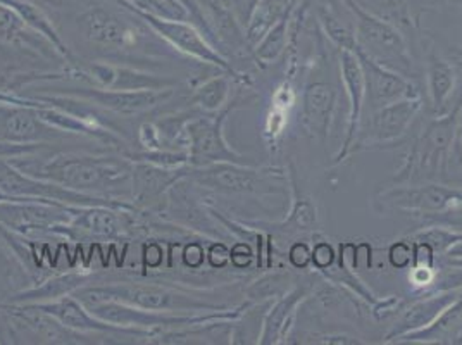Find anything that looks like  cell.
I'll return each mask as SVG.
<instances>
[{
    "label": "cell",
    "mask_w": 462,
    "mask_h": 345,
    "mask_svg": "<svg viewBox=\"0 0 462 345\" xmlns=\"http://www.w3.org/2000/svg\"><path fill=\"white\" fill-rule=\"evenodd\" d=\"M35 306L42 309L43 312L54 316L60 323L79 333H87V335H132L138 339H149V335L140 333V331H132V330H125L119 326L111 325L107 322L98 320L94 316L87 307L83 306L77 297L71 295H64L56 301H47V303H37Z\"/></svg>",
    "instance_id": "cell-15"
},
{
    "label": "cell",
    "mask_w": 462,
    "mask_h": 345,
    "mask_svg": "<svg viewBox=\"0 0 462 345\" xmlns=\"http://www.w3.org/2000/svg\"><path fill=\"white\" fill-rule=\"evenodd\" d=\"M0 193L9 197H23V199H45L52 202H60L68 206H107L119 211H130L132 204L123 202L121 199L107 197V195H92V193L77 192L58 183L32 176L30 172H23L13 161L0 157Z\"/></svg>",
    "instance_id": "cell-6"
},
{
    "label": "cell",
    "mask_w": 462,
    "mask_h": 345,
    "mask_svg": "<svg viewBox=\"0 0 462 345\" xmlns=\"http://www.w3.org/2000/svg\"><path fill=\"white\" fill-rule=\"evenodd\" d=\"M117 211L119 210H113L107 206H87V208L77 206L73 212V219L66 227L77 228L96 237L117 238L123 228Z\"/></svg>",
    "instance_id": "cell-27"
},
{
    "label": "cell",
    "mask_w": 462,
    "mask_h": 345,
    "mask_svg": "<svg viewBox=\"0 0 462 345\" xmlns=\"http://www.w3.org/2000/svg\"><path fill=\"white\" fill-rule=\"evenodd\" d=\"M168 2H173V4H183L181 0H168Z\"/></svg>",
    "instance_id": "cell-45"
},
{
    "label": "cell",
    "mask_w": 462,
    "mask_h": 345,
    "mask_svg": "<svg viewBox=\"0 0 462 345\" xmlns=\"http://www.w3.org/2000/svg\"><path fill=\"white\" fill-rule=\"evenodd\" d=\"M369 13L393 23L402 32L414 30L409 0H357Z\"/></svg>",
    "instance_id": "cell-33"
},
{
    "label": "cell",
    "mask_w": 462,
    "mask_h": 345,
    "mask_svg": "<svg viewBox=\"0 0 462 345\" xmlns=\"http://www.w3.org/2000/svg\"><path fill=\"white\" fill-rule=\"evenodd\" d=\"M340 77L346 89L348 100V116H346V135L340 153L337 154L333 164L338 166L350 154L354 153L357 135L363 123V111L366 104V81L363 68L354 51H340Z\"/></svg>",
    "instance_id": "cell-13"
},
{
    "label": "cell",
    "mask_w": 462,
    "mask_h": 345,
    "mask_svg": "<svg viewBox=\"0 0 462 345\" xmlns=\"http://www.w3.org/2000/svg\"><path fill=\"white\" fill-rule=\"evenodd\" d=\"M5 261V254H4V250L0 247V263H4Z\"/></svg>",
    "instance_id": "cell-44"
},
{
    "label": "cell",
    "mask_w": 462,
    "mask_h": 345,
    "mask_svg": "<svg viewBox=\"0 0 462 345\" xmlns=\"http://www.w3.org/2000/svg\"><path fill=\"white\" fill-rule=\"evenodd\" d=\"M259 2L261 0H230L231 11H233L236 21L240 23V26L244 28V32L251 21L255 7L259 5Z\"/></svg>",
    "instance_id": "cell-39"
},
{
    "label": "cell",
    "mask_w": 462,
    "mask_h": 345,
    "mask_svg": "<svg viewBox=\"0 0 462 345\" xmlns=\"http://www.w3.org/2000/svg\"><path fill=\"white\" fill-rule=\"evenodd\" d=\"M0 40L18 49L35 51L40 56H47L54 49L42 35L30 30L4 2H0Z\"/></svg>",
    "instance_id": "cell-28"
},
{
    "label": "cell",
    "mask_w": 462,
    "mask_h": 345,
    "mask_svg": "<svg viewBox=\"0 0 462 345\" xmlns=\"http://www.w3.org/2000/svg\"><path fill=\"white\" fill-rule=\"evenodd\" d=\"M231 263L235 268H247L251 266L252 259H254V252H252L251 246L247 242H238L233 246L230 250Z\"/></svg>",
    "instance_id": "cell-40"
},
{
    "label": "cell",
    "mask_w": 462,
    "mask_h": 345,
    "mask_svg": "<svg viewBox=\"0 0 462 345\" xmlns=\"http://www.w3.org/2000/svg\"><path fill=\"white\" fill-rule=\"evenodd\" d=\"M209 261H211L214 268H223L226 266L231 261L230 250L223 244V242H217L211 247L209 252Z\"/></svg>",
    "instance_id": "cell-41"
},
{
    "label": "cell",
    "mask_w": 462,
    "mask_h": 345,
    "mask_svg": "<svg viewBox=\"0 0 462 345\" xmlns=\"http://www.w3.org/2000/svg\"><path fill=\"white\" fill-rule=\"evenodd\" d=\"M306 297H308V288L293 287L282 297L274 299L270 309L264 312L257 344H285L295 322L297 309L304 303Z\"/></svg>",
    "instance_id": "cell-18"
},
{
    "label": "cell",
    "mask_w": 462,
    "mask_h": 345,
    "mask_svg": "<svg viewBox=\"0 0 462 345\" xmlns=\"http://www.w3.org/2000/svg\"><path fill=\"white\" fill-rule=\"evenodd\" d=\"M459 144H461V151H462V109H461V125H459Z\"/></svg>",
    "instance_id": "cell-43"
},
{
    "label": "cell",
    "mask_w": 462,
    "mask_h": 345,
    "mask_svg": "<svg viewBox=\"0 0 462 345\" xmlns=\"http://www.w3.org/2000/svg\"><path fill=\"white\" fill-rule=\"evenodd\" d=\"M423 109V97L402 98L393 104L371 111L369 123L365 130H359L354 151H366L373 147H385L402 144L414 119Z\"/></svg>",
    "instance_id": "cell-9"
},
{
    "label": "cell",
    "mask_w": 462,
    "mask_h": 345,
    "mask_svg": "<svg viewBox=\"0 0 462 345\" xmlns=\"http://www.w3.org/2000/svg\"><path fill=\"white\" fill-rule=\"evenodd\" d=\"M73 295L83 306H90L106 299H115L119 303L142 307L147 311L176 314H202L231 309L223 303H214L212 297H206L202 290L152 282H115L100 285L88 284L78 288Z\"/></svg>",
    "instance_id": "cell-1"
},
{
    "label": "cell",
    "mask_w": 462,
    "mask_h": 345,
    "mask_svg": "<svg viewBox=\"0 0 462 345\" xmlns=\"http://www.w3.org/2000/svg\"><path fill=\"white\" fill-rule=\"evenodd\" d=\"M354 23L356 49L367 58L383 64L405 78H416L414 59L411 56L404 32L393 23L365 9L357 0H342Z\"/></svg>",
    "instance_id": "cell-4"
},
{
    "label": "cell",
    "mask_w": 462,
    "mask_h": 345,
    "mask_svg": "<svg viewBox=\"0 0 462 345\" xmlns=\"http://www.w3.org/2000/svg\"><path fill=\"white\" fill-rule=\"evenodd\" d=\"M388 263L392 268H412V242L397 240L388 247Z\"/></svg>",
    "instance_id": "cell-36"
},
{
    "label": "cell",
    "mask_w": 462,
    "mask_h": 345,
    "mask_svg": "<svg viewBox=\"0 0 462 345\" xmlns=\"http://www.w3.org/2000/svg\"><path fill=\"white\" fill-rule=\"evenodd\" d=\"M233 107H225L217 113L192 116L185 132L189 138V166H208L212 163H244V155L228 145L225 138V121Z\"/></svg>",
    "instance_id": "cell-8"
},
{
    "label": "cell",
    "mask_w": 462,
    "mask_h": 345,
    "mask_svg": "<svg viewBox=\"0 0 462 345\" xmlns=\"http://www.w3.org/2000/svg\"><path fill=\"white\" fill-rule=\"evenodd\" d=\"M290 185H291L290 189L293 192V200H291L289 218H285L280 223H252V227H259L263 230L287 233V235L316 230V227H318V208H316L314 200L308 195L299 193L293 172H290Z\"/></svg>",
    "instance_id": "cell-24"
},
{
    "label": "cell",
    "mask_w": 462,
    "mask_h": 345,
    "mask_svg": "<svg viewBox=\"0 0 462 345\" xmlns=\"http://www.w3.org/2000/svg\"><path fill=\"white\" fill-rule=\"evenodd\" d=\"M43 144H13L0 140V157L2 159H18L20 155L37 153Z\"/></svg>",
    "instance_id": "cell-38"
},
{
    "label": "cell",
    "mask_w": 462,
    "mask_h": 345,
    "mask_svg": "<svg viewBox=\"0 0 462 345\" xmlns=\"http://www.w3.org/2000/svg\"><path fill=\"white\" fill-rule=\"evenodd\" d=\"M335 106L337 90L328 81H312L302 92V123L321 144H327Z\"/></svg>",
    "instance_id": "cell-19"
},
{
    "label": "cell",
    "mask_w": 462,
    "mask_h": 345,
    "mask_svg": "<svg viewBox=\"0 0 462 345\" xmlns=\"http://www.w3.org/2000/svg\"><path fill=\"white\" fill-rule=\"evenodd\" d=\"M90 78L98 83L100 89L111 90H161L176 85L171 78L155 77L132 68H119L111 64L92 66Z\"/></svg>",
    "instance_id": "cell-20"
},
{
    "label": "cell",
    "mask_w": 462,
    "mask_h": 345,
    "mask_svg": "<svg viewBox=\"0 0 462 345\" xmlns=\"http://www.w3.org/2000/svg\"><path fill=\"white\" fill-rule=\"evenodd\" d=\"M90 275L87 273H68L56 276L45 284H40L39 287L23 290L20 294L13 295L7 304H37V303H47V301H56L64 295L75 294L78 288L83 285H88Z\"/></svg>",
    "instance_id": "cell-26"
},
{
    "label": "cell",
    "mask_w": 462,
    "mask_h": 345,
    "mask_svg": "<svg viewBox=\"0 0 462 345\" xmlns=\"http://www.w3.org/2000/svg\"><path fill=\"white\" fill-rule=\"evenodd\" d=\"M462 102L447 115L435 117L423 130L421 136L412 144L405 164L395 176V183H420L433 182L447 172L454 144L459 138Z\"/></svg>",
    "instance_id": "cell-3"
},
{
    "label": "cell",
    "mask_w": 462,
    "mask_h": 345,
    "mask_svg": "<svg viewBox=\"0 0 462 345\" xmlns=\"http://www.w3.org/2000/svg\"><path fill=\"white\" fill-rule=\"evenodd\" d=\"M299 2V0H297ZM295 7V5H293ZM293 7L290 9L289 13L278 21L270 32L257 42V45L252 49L255 59L261 61L263 64H271L276 59L280 58L287 49H289V28L291 23V13Z\"/></svg>",
    "instance_id": "cell-32"
},
{
    "label": "cell",
    "mask_w": 462,
    "mask_h": 345,
    "mask_svg": "<svg viewBox=\"0 0 462 345\" xmlns=\"http://www.w3.org/2000/svg\"><path fill=\"white\" fill-rule=\"evenodd\" d=\"M337 261V252L335 247L328 240H318L312 247V266L319 273H325L329 268L335 266Z\"/></svg>",
    "instance_id": "cell-35"
},
{
    "label": "cell",
    "mask_w": 462,
    "mask_h": 345,
    "mask_svg": "<svg viewBox=\"0 0 462 345\" xmlns=\"http://www.w3.org/2000/svg\"><path fill=\"white\" fill-rule=\"evenodd\" d=\"M116 4L121 5L123 9H126L128 13H132L136 18L145 21L152 32H155L161 39L166 40L171 47L180 51L181 54L197 59L204 64L214 66L217 70H223L235 79H242L240 78L242 75H238L233 70L228 59L225 58L221 52H217L211 43L204 39V35L190 23H187L185 20H174V18H162V16L140 11V9H135V7L126 5V4H121V2H116Z\"/></svg>",
    "instance_id": "cell-7"
},
{
    "label": "cell",
    "mask_w": 462,
    "mask_h": 345,
    "mask_svg": "<svg viewBox=\"0 0 462 345\" xmlns=\"http://www.w3.org/2000/svg\"><path fill=\"white\" fill-rule=\"evenodd\" d=\"M456 70L454 66L435 52L428 54L426 62V87L435 115H447L452 109V97L456 92Z\"/></svg>",
    "instance_id": "cell-22"
},
{
    "label": "cell",
    "mask_w": 462,
    "mask_h": 345,
    "mask_svg": "<svg viewBox=\"0 0 462 345\" xmlns=\"http://www.w3.org/2000/svg\"><path fill=\"white\" fill-rule=\"evenodd\" d=\"M68 96L116 115L136 116L162 106L174 96V87L161 90H111V89H68Z\"/></svg>",
    "instance_id": "cell-11"
},
{
    "label": "cell",
    "mask_w": 462,
    "mask_h": 345,
    "mask_svg": "<svg viewBox=\"0 0 462 345\" xmlns=\"http://www.w3.org/2000/svg\"><path fill=\"white\" fill-rule=\"evenodd\" d=\"M354 52L363 68V75L366 81V102L371 111H376L402 98L421 97L420 89L414 85L411 78H405L393 70H388L383 64L367 58L359 49H354Z\"/></svg>",
    "instance_id": "cell-12"
},
{
    "label": "cell",
    "mask_w": 462,
    "mask_h": 345,
    "mask_svg": "<svg viewBox=\"0 0 462 345\" xmlns=\"http://www.w3.org/2000/svg\"><path fill=\"white\" fill-rule=\"evenodd\" d=\"M289 263L295 269H308L312 263V249L308 242H293L289 249Z\"/></svg>",
    "instance_id": "cell-37"
},
{
    "label": "cell",
    "mask_w": 462,
    "mask_h": 345,
    "mask_svg": "<svg viewBox=\"0 0 462 345\" xmlns=\"http://www.w3.org/2000/svg\"><path fill=\"white\" fill-rule=\"evenodd\" d=\"M77 192L100 195L132 183L134 161L115 155L58 154L35 170H23ZM109 197V195H107Z\"/></svg>",
    "instance_id": "cell-2"
},
{
    "label": "cell",
    "mask_w": 462,
    "mask_h": 345,
    "mask_svg": "<svg viewBox=\"0 0 462 345\" xmlns=\"http://www.w3.org/2000/svg\"><path fill=\"white\" fill-rule=\"evenodd\" d=\"M187 168H159L149 163H138L134 161V172H132V191L134 199L138 202H147L161 197L168 192L176 182L185 178Z\"/></svg>",
    "instance_id": "cell-21"
},
{
    "label": "cell",
    "mask_w": 462,
    "mask_h": 345,
    "mask_svg": "<svg viewBox=\"0 0 462 345\" xmlns=\"http://www.w3.org/2000/svg\"><path fill=\"white\" fill-rule=\"evenodd\" d=\"M316 339H318V340H312V342H316V344H363V340H357V339L348 337V335H318Z\"/></svg>",
    "instance_id": "cell-42"
},
{
    "label": "cell",
    "mask_w": 462,
    "mask_h": 345,
    "mask_svg": "<svg viewBox=\"0 0 462 345\" xmlns=\"http://www.w3.org/2000/svg\"><path fill=\"white\" fill-rule=\"evenodd\" d=\"M462 287L440 288L437 294L423 297L411 306L401 309L397 312V320L392 328L386 331L385 344H395L405 335L420 331L426 326L431 325L447 307L452 306L461 297Z\"/></svg>",
    "instance_id": "cell-14"
},
{
    "label": "cell",
    "mask_w": 462,
    "mask_h": 345,
    "mask_svg": "<svg viewBox=\"0 0 462 345\" xmlns=\"http://www.w3.org/2000/svg\"><path fill=\"white\" fill-rule=\"evenodd\" d=\"M0 2L11 7L30 30H33L35 33H39L47 40L60 58L66 59L69 64H75V56L71 54L69 47L64 43V40L60 39L52 21L49 20V16L40 9L39 5L28 0H0Z\"/></svg>",
    "instance_id": "cell-25"
},
{
    "label": "cell",
    "mask_w": 462,
    "mask_h": 345,
    "mask_svg": "<svg viewBox=\"0 0 462 345\" xmlns=\"http://www.w3.org/2000/svg\"><path fill=\"white\" fill-rule=\"evenodd\" d=\"M318 20L321 23L328 39L331 40L340 51H354L356 49L354 23L352 20H342L340 13L335 9L333 2H323L318 5Z\"/></svg>",
    "instance_id": "cell-31"
},
{
    "label": "cell",
    "mask_w": 462,
    "mask_h": 345,
    "mask_svg": "<svg viewBox=\"0 0 462 345\" xmlns=\"http://www.w3.org/2000/svg\"><path fill=\"white\" fill-rule=\"evenodd\" d=\"M380 199L393 210L424 216L462 208V189L435 182L402 183L386 189Z\"/></svg>",
    "instance_id": "cell-10"
},
{
    "label": "cell",
    "mask_w": 462,
    "mask_h": 345,
    "mask_svg": "<svg viewBox=\"0 0 462 345\" xmlns=\"http://www.w3.org/2000/svg\"><path fill=\"white\" fill-rule=\"evenodd\" d=\"M295 4H297V0H261L259 2V5L255 7L251 21L245 28V39H247L251 51L257 45V42L263 39Z\"/></svg>",
    "instance_id": "cell-29"
},
{
    "label": "cell",
    "mask_w": 462,
    "mask_h": 345,
    "mask_svg": "<svg viewBox=\"0 0 462 345\" xmlns=\"http://www.w3.org/2000/svg\"><path fill=\"white\" fill-rule=\"evenodd\" d=\"M231 75L228 73H217L214 77L208 78L200 85L193 89L190 104L199 107L202 113H217L226 107L230 98Z\"/></svg>",
    "instance_id": "cell-30"
},
{
    "label": "cell",
    "mask_w": 462,
    "mask_h": 345,
    "mask_svg": "<svg viewBox=\"0 0 462 345\" xmlns=\"http://www.w3.org/2000/svg\"><path fill=\"white\" fill-rule=\"evenodd\" d=\"M60 135V130L40 119L32 107L0 104V140L13 144H43Z\"/></svg>",
    "instance_id": "cell-17"
},
{
    "label": "cell",
    "mask_w": 462,
    "mask_h": 345,
    "mask_svg": "<svg viewBox=\"0 0 462 345\" xmlns=\"http://www.w3.org/2000/svg\"><path fill=\"white\" fill-rule=\"evenodd\" d=\"M287 284H291L289 273H270L261 276L259 280L252 282L249 287L245 288V297L249 303H264V301H274L289 292ZM291 290V288H290Z\"/></svg>",
    "instance_id": "cell-34"
},
{
    "label": "cell",
    "mask_w": 462,
    "mask_h": 345,
    "mask_svg": "<svg viewBox=\"0 0 462 345\" xmlns=\"http://www.w3.org/2000/svg\"><path fill=\"white\" fill-rule=\"evenodd\" d=\"M185 180L212 192L228 195H268L283 192L287 174L280 168H252L244 163H212L189 166Z\"/></svg>",
    "instance_id": "cell-5"
},
{
    "label": "cell",
    "mask_w": 462,
    "mask_h": 345,
    "mask_svg": "<svg viewBox=\"0 0 462 345\" xmlns=\"http://www.w3.org/2000/svg\"><path fill=\"white\" fill-rule=\"evenodd\" d=\"M462 339V294L461 297L443 311L442 314L420 331L409 333L395 344H459Z\"/></svg>",
    "instance_id": "cell-23"
},
{
    "label": "cell",
    "mask_w": 462,
    "mask_h": 345,
    "mask_svg": "<svg viewBox=\"0 0 462 345\" xmlns=\"http://www.w3.org/2000/svg\"><path fill=\"white\" fill-rule=\"evenodd\" d=\"M78 26L83 37L102 49H125L134 42V33L128 23L115 11L94 5L78 16Z\"/></svg>",
    "instance_id": "cell-16"
}]
</instances>
